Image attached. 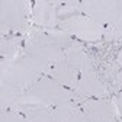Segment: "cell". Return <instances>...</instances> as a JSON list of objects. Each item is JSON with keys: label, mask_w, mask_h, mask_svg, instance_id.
Masks as SVG:
<instances>
[{"label": "cell", "mask_w": 122, "mask_h": 122, "mask_svg": "<svg viewBox=\"0 0 122 122\" xmlns=\"http://www.w3.org/2000/svg\"><path fill=\"white\" fill-rule=\"evenodd\" d=\"M12 112L16 113V108H6V109H5V113H6V115H10Z\"/></svg>", "instance_id": "30bf717a"}, {"label": "cell", "mask_w": 122, "mask_h": 122, "mask_svg": "<svg viewBox=\"0 0 122 122\" xmlns=\"http://www.w3.org/2000/svg\"><path fill=\"white\" fill-rule=\"evenodd\" d=\"M83 100H92V102H97V100H103V97H97V96H83Z\"/></svg>", "instance_id": "52a82bcc"}, {"label": "cell", "mask_w": 122, "mask_h": 122, "mask_svg": "<svg viewBox=\"0 0 122 122\" xmlns=\"http://www.w3.org/2000/svg\"><path fill=\"white\" fill-rule=\"evenodd\" d=\"M22 35H23V34L20 32V30H16V34H15V36H18V38H19V36H22Z\"/></svg>", "instance_id": "8fae6325"}, {"label": "cell", "mask_w": 122, "mask_h": 122, "mask_svg": "<svg viewBox=\"0 0 122 122\" xmlns=\"http://www.w3.org/2000/svg\"><path fill=\"white\" fill-rule=\"evenodd\" d=\"M57 64H58V61H48V63H47V67H48L50 70H55Z\"/></svg>", "instance_id": "ba28073f"}, {"label": "cell", "mask_w": 122, "mask_h": 122, "mask_svg": "<svg viewBox=\"0 0 122 122\" xmlns=\"http://www.w3.org/2000/svg\"><path fill=\"white\" fill-rule=\"evenodd\" d=\"M18 47H19L20 50H25V47H26V38H22V39L19 41V44H18Z\"/></svg>", "instance_id": "9c48e42d"}, {"label": "cell", "mask_w": 122, "mask_h": 122, "mask_svg": "<svg viewBox=\"0 0 122 122\" xmlns=\"http://www.w3.org/2000/svg\"><path fill=\"white\" fill-rule=\"evenodd\" d=\"M60 87H61V90H67V92H71V93H76V92H77L76 87H70L68 84H60Z\"/></svg>", "instance_id": "8992f818"}, {"label": "cell", "mask_w": 122, "mask_h": 122, "mask_svg": "<svg viewBox=\"0 0 122 122\" xmlns=\"http://www.w3.org/2000/svg\"><path fill=\"white\" fill-rule=\"evenodd\" d=\"M45 106H47V109H48V113L51 116L54 115V118H55V115H57V103H47Z\"/></svg>", "instance_id": "3957f363"}, {"label": "cell", "mask_w": 122, "mask_h": 122, "mask_svg": "<svg viewBox=\"0 0 122 122\" xmlns=\"http://www.w3.org/2000/svg\"><path fill=\"white\" fill-rule=\"evenodd\" d=\"M68 51H70V48H61V50H60V61H64V60H66V63H67Z\"/></svg>", "instance_id": "5b68a950"}, {"label": "cell", "mask_w": 122, "mask_h": 122, "mask_svg": "<svg viewBox=\"0 0 122 122\" xmlns=\"http://www.w3.org/2000/svg\"><path fill=\"white\" fill-rule=\"evenodd\" d=\"M81 77H83V70L81 68H77V71H76V89H79L80 81H81Z\"/></svg>", "instance_id": "277c9868"}, {"label": "cell", "mask_w": 122, "mask_h": 122, "mask_svg": "<svg viewBox=\"0 0 122 122\" xmlns=\"http://www.w3.org/2000/svg\"><path fill=\"white\" fill-rule=\"evenodd\" d=\"M74 16H79V18H81L83 20H86V22H92V16L90 15H87V13H84V12H81V10H74Z\"/></svg>", "instance_id": "7a4b0ae2"}, {"label": "cell", "mask_w": 122, "mask_h": 122, "mask_svg": "<svg viewBox=\"0 0 122 122\" xmlns=\"http://www.w3.org/2000/svg\"><path fill=\"white\" fill-rule=\"evenodd\" d=\"M51 122H68V119H66V121H57V119H54V121H51Z\"/></svg>", "instance_id": "7c38bea8"}, {"label": "cell", "mask_w": 122, "mask_h": 122, "mask_svg": "<svg viewBox=\"0 0 122 122\" xmlns=\"http://www.w3.org/2000/svg\"><path fill=\"white\" fill-rule=\"evenodd\" d=\"M99 29H103L105 32H112V30L115 29L112 20H108V22H103V23H99Z\"/></svg>", "instance_id": "6da1fadb"}]
</instances>
